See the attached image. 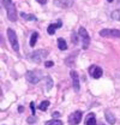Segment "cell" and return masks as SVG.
<instances>
[{"mask_svg":"<svg viewBox=\"0 0 120 125\" xmlns=\"http://www.w3.org/2000/svg\"><path fill=\"white\" fill-rule=\"evenodd\" d=\"M78 34H79V36L82 39V47H83V49H88V47L90 45V36L88 34V31H87V29L80 27Z\"/></svg>","mask_w":120,"mask_h":125,"instance_id":"cell-3","label":"cell"},{"mask_svg":"<svg viewBox=\"0 0 120 125\" xmlns=\"http://www.w3.org/2000/svg\"><path fill=\"white\" fill-rule=\"evenodd\" d=\"M2 5L6 9V13H7L9 19L11 22H16L17 21V10H16V6L12 2V0H2Z\"/></svg>","mask_w":120,"mask_h":125,"instance_id":"cell-1","label":"cell"},{"mask_svg":"<svg viewBox=\"0 0 120 125\" xmlns=\"http://www.w3.org/2000/svg\"><path fill=\"white\" fill-rule=\"evenodd\" d=\"M112 18L115 21H120V10H115L114 12H112Z\"/></svg>","mask_w":120,"mask_h":125,"instance_id":"cell-19","label":"cell"},{"mask_svg":"<svg viewBox=\"0 0 120 125\" xmlns=\"http://www.w3.org/2000/svg\"><path fill=\"white\" fill-rule=\"evenodd\" d=\"M105 115H106V120H107L110 125L115 124V117H114V114H113L110 111L107 109V111L105 112Z\"/></svg>","mask_w":120,"mask_h":125,"instance_id":"cell-12","label":"cell"},{"mask_svg":"<svg viewBox=\"0 0 120 125\" xmlns=\"http://www.w3.org/2000/svg\"><path fill=\"white\" fill-rule=\"evenodd\" d=\"M46 125H62V122L59 120V119H53V120H49L47 122Z\"/></svg>","mask_w":120,"mask_h":125,"instance_id":"cell-18","label":"cell"},{"mask_svg":"<svg viewBox=\"0 0 120 125\" xmlns=\"http://www.w3.org/2000/svg\"><path fill=\"white\" fill-rule=\"evenodd\" d=\"M100 36L102 37H120V30L118 29H102L100 30Z\"/></svg>","mask_w":120,"mask_h":125,"instance_id":"cell-6","label":"cell"},{"mask_svg":"<svg viewBox=\"0 0 120 125\" xmlns=\"http://www.w3.org/2000/svg\"><path fill=\"white\" fill-rule=\"evenodd\" d=\"M72 37H73V43H77V36H76V34H73V35H72Z\"/></svg>","mask_w":120,"mask_h":125,"instance_id":"cell-23","label":"cell"},{"mask_svg":"<svg viewBox=\"0 0 120 125\" xmlns=\"http://www.w3.org/2000/svg\"><path fill=\"white\" fill-rule=\"evenodd\" d=\"M89 73L92 78H96V79H97V78H100L102 76L103 71H102V69L99 67L97 65H91L90 69H89Z\"/></svg>","mask_w":120,"mask_h":125,"instance_id":"cell-8","label":"cell"},{"mask_svg":"<svg viewBox=\"0 0 120 125\" xmlns=\"http://www.w3.org/2000/svg\"><path fill=\"white\" fill-rule=\"evenodd\" d=\"M54 4L61 9H69L73 5V0H54Z\"/></svg>","mask_w":120,"mask_h":125,"instance_id":"cell-10","label":"cell"},{"mask_svg":"<svg viewBox=\"0 0 120 125\" xmlns=\"http://www.w3.org/2000/svg\"><path fill=\"white\" fill-rule=\"evenodd\" d=\"M49 107V101H42L41 104H40V106H39V108L41 109V111H46V109Z\"/></svg>","mask_w":120,"mask_h":125,"instance_id":"cell-17","label":"cell"},{"mask_svg":"<svg viewBox=\"0 0 120 125\" xmlns=\"http://www.w3.org/2000/svg\"><path fill=\"white\" fill-rule=\"evenodd\" d=\"M7 37H9V41L11 43L12 48L15 49L16 52L19 51V45H18V40H17V36H16V32L11 28L7 29Z\"/></svg>","mask_w":120,"mask_h":125,"instance_id":"cell-5","label":"cell"},{"mask_svg":"<svg viewBox=\"0 0 120 125\" xmlns=\"http://www.w3.org/2000/svg\"><path fill=\"white\" fill-rule=\"evenodd\" d=\"M107 1H109V2H112V1H114V0H107Z\"/></svg>","mask_w":120,"mask_h":125,"instance_id":"cell-26","label":"cell"},{"mask_svg":"<svg viewBox=\"0 0 120 125\" xmlns=\"http://www.w3.org/2000/svg\"><path fill=\"white\" fill-rule=\"evenodd\" d=\"M25 78H27V81L29 82V83H32V84H36V83H39L40 81H41V73L39 72V71H28L27 73H25Z\"/></svg>","mask_w":120,"mask_h":125,"instance_id":"cell-4","label":"cell"},{"mask_svg":"<svg viewBox=\"0 0 120 125\" xmlns=\"http://www.w3.org/2000/svg\"><path fill=\"white\" fill-rule=\"evenodd\" d=\"M58 47H59V49L61 51H66L67 49V43H66V41L64 40V39H58Z\"/></svg>","mask_w":120,"mask_h":125,"instance_id":"cell-15","label":"cell"},{"mask_svg":"<svg viewBox=\"0 0 120 125\" xmlns=\"http://www.w3.org/2000/svg\"><path fill=\"white\" fill-rule=\"evenodd\" d=\"M20 17L23 18V19H27V21H36V17L35 16H32V15H28V13H24V12H22L20 13Z\"/></svg>","mask_w":120,"mask_h":125,"instance_id":"cell-16","label":"cell"},{"mask_svg":"<svg viewBox=\"0 0 120 125\" xmlns=\"http://www.w3.org/2000/svg\"><path fill=\"white\" fill-rule=\"evenodd\" d=\"M37 2H40V4H46L47 2V0H36Z\"/></svg>","mask_w":120,"mask_h":125,"instance_id":"cell-25","label":"cell"},{"mask_svg":"<svg viewBox=\"0 0 120 125\" xmlns=\"http://www.w3.org/2000/svg\"><path fill=\"white\" fill-rule=\"evenodd\" d=\"M82 115H83V113H82L80 111H76V112H73V113L69 117V124L70 125L79 124V122L82 120Z\"/></svg>","mask_w":120,"mask_h":125,"instance_id":"cell-7","label":"cell"},{"mask_svg":"<svg viewBox=\"0 0 120 125\" xmlns=\"http://www.w3.org/2000/svg\"><path fill=\"white\" fill-rule=\"evenodd\" d=\"M59 115H60L59 112H54V113H53V117H55V118H58Z\"/></svg>","mask_w":120,"mask_h":125,"instance_id":"cell-24","label":"cell"},{"mask_svg":"<svg viewBox=\"0 0 120 125\" xmlns=\"http://www.w3.org/2000/svg\"><path fill=\"white\" fill-rule=\"evenodd\" d=\"M47 55H48V51L47 49H37V51H34L32 53H30L29 59L31 62L39 64V62H42Z\"/></svg>","mask_w":120,"mask_h":125,"instance_id":"cell-2","label":"cell"},{"mask_svg":"<svg viewBox=\"0 0 120 125\" xmlns=\"http://www.w3.org/2000/svg\"><path fill=\"white\" fill-rule=\"evenodd\" d=\"M62 25V23H61V21H59L57 24H50L48 28H47V32L49 34V35H54V32L57 30V28H60Z\"/></svg>","mask_w":120,"mask_h":125,"instance_id":"cell-11","label":"cell"},{"mask_svg":"<svg viewBox=\"0 0 120 125\" xmlns=\"http://www.w3.org/2000/svg\"><path fill=\"white\" fill-rule=\"evenodd\" d=\"M30 108H31L32 114H35V104H34V102H31V104H30Z\"/></svg>","mask_w":120,"mask_h":125,"instance_id":"cell-21","label":"cell"},{"mask_svg":"<svg viewBox=\"0 0 120 125\" xmlns=\"http://www.w3.org/2000/svg\"><path fill=\"white\" fill-rule=\"evenodd\" d=\"M34 122H35V118H32V117L28 118V123H30V124H31V123H34Z\"/></svg>","mask_w":120,"mask_h":125,"instance_id":"cell-22","label":"cell"},{"mask_svg":"<svg viewBox=\"0 0 120 125\" xmlns=\"http://www.w3.org/2000/svg\"><path fill=\"white\" fill-rule=\"evenodd\" d=\"M37 37H39V32H32L31 34V36H30V47H34L36 45V41H37Z\"/></svg>","mask_w":120,"mask_h":125,"instance_id":"cell-14","label":"cell"},{"mask_svg":"<svg viewBox=\"0 0 120 125\" xmlns=\"http://www.w3.org/2000/svg\"><path fill=\"white\" fill-rule=\"evenodd\" d=\"M45 66L47 67V69H49V67H52L53 66V62H50V60H48V62H45Z\"/></svg>","mask_w":120,"mask_h":125,"instance_id":"cell-20","label":"cell"},{"mask_svg":"<svg viewBox=\"0 0 120 125\" xmlns=\"http://www.w3.org/2000/svg\"><path fill=\"white\" fill-rule=\"evenodd\" d=\"M70 76L72 78V85H73V89L76 92H79V77H78V73L76 72L75 70H71L70 72Z\"/></svg>","mask_w":120,"mask_h":125,"instance_id":"cell-9","label":"cell"},{"mask_svg":"<svg viewBox=\"0 0 120 125\" xmlns=\"http://www.w3.org/2000/svg\"><path fill=\"white\" fill-rule=\"evenodd\" d=\"M85 125H96V118H95L94 113L88 114V117L85 119Z\"/></svg>","mask_w":120,"mask_h":125,"instance_id":"cell-13","label":"cell"}]
</instances>
